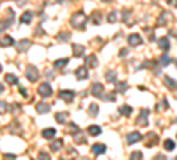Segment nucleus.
Wrapping results in <instances>:
<instances>
[{"instance_id": "1", "label": "nucleus", "mask_w": 177, "mask_h": 160, "mask_svg": "<svg viewBox=\"0 0 177 160\" xmlns=\"http://www.w3.org/2000/svg\"><path fill=\"white\" fill-rule=\"evenodd\" d=\"M85 23H87V16L83 11H76L73 16H71V25L78 30H83L85 29Z\"/></svg>"}, {"instance_id": "2", "label": "nucleus", "mask_w": 177, "mask_h": 160, "mask_svg": "<svg viewBox=\"0 0 177 160\" xmlns=\"http://www.w3.org/2000/svg\"><path fill=\"white\" fill-rule=\"evenodd\" d=\"M25 75H27V78L30 80V82H36V80L39 78V71H37L36 66H28V68L25 69Z\"/></svg>"}, {"instance_id": "3", "label": "nucleus", "mask_w": 177, "mask_h": 160, "mask_svg": "<svg viewBox=\"0 0 177 160\" xmlns=\"http://www.w3.org/2000/svg\"><path fill=\"white\" fill-rule=\"evenodd\" d=\"M37 93H39L41 98H50V96H52V87H50V84H48V82L41 84L39 89H37Z\"/></svg>"}, {"instance_id": "4", "label": "nucleus", "mask_w": 177, "mask_h": 160, "mask_svg": "<svg viewBox=\"0 0 177 160\" xmlns=\"http://www.w3.org/2000/svg\"><path fill=\"white\" fill-rule=\"evenodd\" d=\"M103 91H105V89H103V85L98 84V82H96V84H92V87H90V94H92V96H96V98H103Z\"/></svg>"}, {"instance_id": "5", "label": "nucleus", "mask_w": 177, "mask_h": 160, "mask_svg": "<svg viewBox=\"0 0 177 160\" xmlns=\"http://www.w3.org/2000/svg\"><path fill=\"white\" fill-rule=\"evenodd\" d=\"M147 118H149V110H147V109H143V110L140 112V116H138V121H137V123L140 125V126H147V125H149Z\"/></svg>"}, {"instance_id": "6", "label": "nucleus", "mask_w": 177, "mask_h": 160, "mask_svg": "<svg viewBox=\"0 0 177 160\" xmlns=\"http://www.w3.org/2000/svg\"><path fill=\"white\" fill-rule=\"evenodd\" d=\"M59 98L69 103V101L75 100V91H60V93H59Z\"/></svg>"}, {"instance_id": "7", "label": "nucleus", "mask_w": 177, "mask_h": 160, "mask_svg": "<svg viewBox=\"0 0 177 160\" xmlns=\"http://www.w3.org/2000/svg\"><path fill=\"white\" fill-rule=\"evenodd\" d=\"M138 140H142V134H140V132H131V134H128V137H126V142H128V144H135Z\"/></svg>"}, {"instance_id": "8", "label": "nucleus", "mask_w": 177, "mask_h": 160, "mask_svg": "<svg viewBox=\"0 0 177 160\" xmlns=\"http://www.w3.org/2000/svg\"><path fill=\"white\" fill-rule=\"evenodd\" d=\"M89 77V69H87V66H80L78 69H76V78L78 80H85Z\"/></svg>"}, {"instance_id": "9", "label": "nucleus", "mask_w": 177, "mask_h": 160, "mask_svg": "<svg viewBox=\"0 0 177 160\" xmlns=\"http://www.w3.org/2000/svg\"><path fill=\"white\" fill-rule=\"evenodd\" d=\"M158 142H159V137H158L156 134H149L147 139H145V146L151 148V146H154V144H158Z\"/></svg>"}, {"instance_id": "10", "label": "nucleus", "mask_w": 177, "mask_h": 160, "mask_svg": "<svg viewBox=\"0 0 177 160\" xmlns=\"http://www.w3.org/2000/svg\"><path fill=\"white\" fill-rule=\"evenodd\" d=\"M13 45H14V39H13L11 36H2V38H0V46L5 48V46H13Z\"/></svg>"}, {"instance_id": "11", "label": "nucleus", "mask_w": 177, "mask_h": 160, "mask_svg": "<svg viewBox=\"0 0 177 160\" xmlns=\"http://www.w3.org/2000/svg\"><path fill=\"white\" fill-rule=\"evenodd\" d=\"M128 43H129L131 46H138V45H142V38H140L138 34H131V36L128 38Z\"/></svg>"}, {"instance_id": "12", "label": "nucleus", "mask_w": 177, "mask_h": 160, "mask_svg": "<svg viewBox=\"0 0 177 160\" xmlns=\"http://www.w3.org/2000/svg\"><path fill=\"white\" fill-rule=\"evenodd\" d=\"M158 45H159V48H161L163 52H167V50L170 48V39H168V38H161V39L158 41Z\"/></svg>"}, {"instance_id": "13", "label": "nucleus", "mask_w": 177, "mask_h": 160, "mask_svg": "<svg viewBox=\"0 0 177 160\" xmlns=\"http://www.w3.org/2000/svg\"><path fill=\"white\" fill-rule=\"evenodd\" d=\"M105 151H106V146L105 144H94L92 146V153L94 155H103Z\"/></svg>"}, {"instance_id": "14", "label": "nucleus", "mask_w": 177, "mask_h": 160, "mask_svg": "<svg viewBox=\"0 0 177 160\" xmlns=\"http://www.w3.org/2000/svg\"><path fill=\"white\" fill-rule=\"evenodd\" d=\"M55 134H57L55 128H44V130H43V137H44V139H53Z\"/></svg>"}, {"instance_id": "15", "label": "nucleus", "mask_w": 177, "mask_h": 160, "mask_svg": "<svg viewBox=\"0 0 177 160\" xmlns=\"http://www.w3.org/2000/svg\"><path fill=\"white\" fill-rule=\"evenodd\" d=\"M87 132H89V135H99V134H101V126H98V125H90V126L87 128Z\"/></svg>"}, {"instance_id": "16", "label": "nucleus", "mask_w": 177, "mask_h": 160, "mask_svg": "<svg viewBox=\"0 0 177 160\" xmlns=\"http://www.w3.org/2000/svg\"><path fill=\"white\" fill-rule=\"evenodd\" d=\"M85 66H89V68H96V66H98V59H96L94 55H89V57L85 59Z\"/></svg>"}, {"instance_id": "17", "label": "nucleus", "mask_w": 177, "mask_h": 160, "mask_svg": "<svg viewBox=\"0 0 177 160\" xmlns=\"http://www.w3.org/2000/svg\"><path fill=\"white\" fill-rule=\"evenodd\" d=\"M32 16H34V14H32V13H30V11H25V13H23V14H21V23H30V21H32Z\"/></svg>"}, {"instance_id": "18", "label": "nucleus", "mask_w": 177, "mask_h": 160, "mask_svg": "<svg viewBox=\"0 0 177 160\" xmlns=\"http://www.w3.org/2000/svg\"><path fill=\"white\" fill-rule=\"evenodd\" d=\"M119 112H120L122 116H131V112H133V109H131L129 105H122V107L119 109Z\"/></svg>"}, {"instance_id": "19", "label": "nucleus", "mask_w": 177, "mask_h": 160, "mask_svg": "<svg viewBox=\"0 0 177 160\" xmlns=\"http://www.w3.org/2000/svg\"><path fill=\"white\" fill-rule=\"evenodd\" d=\"M28 48H30V41L23 39V41L18 43V50H20V52H25V50H28Z\"/></svg>"}, {"instance_id": "20", "label": "nucleus", "mask_w": 177, "mask_h": 160, "mask_svg": "<svg viewBox=\"0 0 177 160\" xmlns=\"http://www.w3.org/2000/svg\"><path fill=\"white\" fill-rule=\"evenodd\" d=\"M105 77H106V82H110V84H115V82H117V75H115L114 71H106Z\"/></svg>"}, {"instance_id": "21", "label": "nucleus", "mask_w": 177, "mask_h": 160, "mask_svg": "<svg viewBox=\"0 0 177 160\" xmlns=\"http://www.w3.org/2000/svg\"><path fill=\"white\" fill-rule=\"evenodd\" d=\"M73 50H75V55H76V57H81L83 52H85V48H83L81 45H73Z\"/></svg>"}, {"instance_id": "22", "label": "nucleus", "mask_w": 177, "mask_h": 160, "mask_svg": "<svg viewBox=\"0 0 177 160\" xmlns=\"http://www.w3.org/2000/svg\"><path fill=\"white\" fill-rule=\"evenodd\" d=\"M163 146H165V149H167V151H174L176 142H174V140H170V139H167L165 142H163Z\"/></svg>"}, {"instance_id": "23", "label": "nucleus", "mask_w": 177, "mask_h": 160, "mask_svg": "<svg viewBox=\"0 0 177 160\" xmlns=\"http://www.w3.org/2000/svg\"><path fill=\"white\" fill-rule=\"evenodd\" d=\"M36 109H37V112H39V114H46V112L50 110V107H48L46 103H37V107H36Z\"/></svg>"}, {"instance_id": "24", "label": "nucleus", "mask_w": 177, "mask_h": 160, "mask_svg": "<svg viewBox=\"0 0 177 160\" xmlns=\"http://www.w3.org/2000/svg\"><path fill=\"white\" fill-rule=\"evenodd\" d=\"M165 85L170 87V89H174V87H177V82L174 78H170V77H165Z\"/></svg>"}, {"instance_id": "25", "label": "nucleus", "mask_w": 177, "mask_h": 160, "mask_svg": "<svg viewBox=\"0 0 177 160\" xmlns=\"http://www.w3.org/2000/svg\"><path fill=\"white\" fill-rule=\"evenodd\" d=\"M60 148H62V140H53V142L50 144V149H52V151H59Z\"/></svg>"}, {"instance_id": "26", "label": "nucleus", "mask_w": 177, "mask_h": 160, "mask_svg": "<svg viewBox=\"0 0 177 160\" xmlns=\"http://www.w3.org/2000/svg\"><path fill=\"white\" fill-rule=\"evenodd\" d=\"M55 119H57V123H66L67 121V114L66 112H59V114H55Z\"/></svg>"}, {"instance_id": "27", "label": "nucleus", "mask_w": 177, "mask_h": 160, "mask_svg": "<svg viewBox=\"0 0 177 160\" xmlns=\"http://www.w3.org/2000/svg\"><path fill=\"white\" fill-rule=\"evenodd\" d=\"M167 18H170V13L168 11H163V14L159 16V20H158V25H165V20Z\"/></svg>"}, {"instance_id": "28", "label": "nucleus", "mask_w": 177, "mask_h": 160, "mask_svg": "<svg viewBox=\"0 0 177 160\" xmlns=\"http://www.w3.org/2000/svg\"><path fill=\"white\" fill-rule=\"evenodd\" d=\"M142 158H143V153L142 151H133L131 157H129V160H142Z\"/></svg>"}, {"instance_id": "29", "label": "nucleus", "mask_w": 177, "mask_h": 160, "mask_svg": "<svg viewBox=\"0 0 177 160\" xmlns=\"http://www.w3.org/2000/svg\"><path fill=\"white\" fill-rule=\"evenodd\" d=\"M92 21H94L96 25H99V21H101V13H99V11H94V13H92Z\"/></svg>"}, {"instance_id": "30", "label": "nucleus", "mask_w": 177, "mask_h": 160, "mask_svg": "<svg viewBox=\"0 0 177 160\" xmlns=\"http://www.w3.org/2000/svg\"><path fill=\"white\" fill-rule=\"evenodd\" d=\"M66 64H67V59H59V60H55V64H53V66L60 69V68H64Z\"/></svg>"}, {"instance_id": "31", "label": "nucleus", "mask_w": 177, "mask_h": 160, "mask_svg": "<svg viewBox=\"0 0 177 160\" xmlns=\"http://www.w3.org/2000/svg\"><path fill=\"white\" fill-rule=\"evenodd\" d=\"M5 80H7V84H18V78L14 77V75H5Z\"/></svg>"}, {"instance_id": "32", "label": "nucleus", "mask_w": 177, "mask_h": 160, "mask_svg": "<svg viewBox=\"0 0 177 160\" xmlns=\"http://www.w3.org/2000/svg\"><path fill=\"white\" fill-rule=\"evenodd\" d=\"M115 84H117V91H120V93L128 89V84L126 82H115Z\"/></svg>"}, {"instance_id": "33", "label": "nucleus", "mask_w": 177, "mask_h": 160, "mask_svg": "<svg viewBox=\"0 0 177 160\" xmlns=\"http://www.w3.org/2000/svg\"><path fill=\"white\" fill-rule=\"evenodd\" d=\"M89 114L94 118V116H98V105H90L89 107Z\"/></svg>"}, {"instance_id": "34", "label": "nucleus", "mask_w": 177, "mask_h": 160, "mask_svg": "<svg viewBox=\"0 0 177 160\" xmlns=\"http://www.w3.org/2000/svg\"><path fill=\"white\" fill-rule=\"evenodd\" d=\"M108 21H110V23H115V21H117V13H115V11H112V13L108 14Z\"/></svg>"}, {"instance_id": "35", "label": "nucleus", "mask_w": 177, "mask_h": 160, "mask_svg": "<svg viewBox=\"0 0 177 160\" xmlns=\"http://www.w3.org/2000/svg\"><path fill=\"white\" fill-rule=\"evenodd\" d=\"M168 62H170V57H168V55H167V54H165V55H163V57H161V59H159V64H161V66H167V64H168Z\"/></svg>"}, {"instance_id": "36", "label": "nucleus", "mask_w": 177, "mask_h": 160, "mask_svg": "<svg viewBox=\"0 0 177 160\" xmlns=\"http://www.w3.org/2000/svg\"><path fill=\"white\" fill-rule=\"evenodd\" d=\"M103 100H106V101H115V93H110L108 96H103Z\"/></svg>"}, {"instance_id": "37", "label": "nucleus", "mask_w": 177, "mask_h": 160, "mask_svg": "<svg viewBox=\"0 0 177 160\" xmlns=\"http://www.w3.org/2000/svg\"><path fill=\"white\" fill-rule=\"evenodd\" d=\"M39 160H50V155H48V153H44V151H41V153H39Z\"/></svg>"}, {"instance_id": "38", "label": "nucleus", "mask_w": 177, "mask_h": 160, "mask_svg": "<svg viewBox=\"0 0 177 160\" xmlns=\"http://www.w3.org/2000/svg\"><path fill=\"white\" fill-rule=\"evenodd\" d=\"M11 110H13V112H18V110H20V105H18V103L11 105Z\"/></svg>"}, {"instance_id": "39", "label": "nucleus", "mask_w": 177, "mask_h": 160, "mask_svg": "<svg viewBox=\"0 0 177 160\" xmlns=\"http://www.w3.org/2000/svg\"><path fill=\"white\" fill-rule=\"evenodd\" d=\"M59 39L60 41H67V34H66V32H62V34L59 36Z\"/></svg>"}, {"instance_id": "40", "label": "nucleus", "mask_w": 177, "mask_h": 160, "mask_svg": "<svg viewBox=\"0 0 177 160\" xmlns=\"http://www.w3.org/2000/svg\"><path fill=\"white\" fill-rule=\"evenodd\" d=\"M5 107H7V103H5V101H0V112H4Z\"/></svg>"}, {"instance_id": "41", "label": "nucleus", "mask_w": 177, "mask_h": 160, "mask_svg": "<svg viewBox=\"0 0 177 160\" xmlns=\"http://www.w3.org/2000/svg\"><path fill=\"white\" fill-rule=\"evenodd\" d=\"M71 132L76 134V132H78V126H76V125H71Z\"/></svg>"}, {"instance_id": "42", "label": "nucleus", "mask_w": 177, "mask_h": 160, "mask_svg": "<svg viewBox=\"0 0 177 160\" xmlns=\"http://www.w3.org/2000/svg\"><path fill=\"white\" fill-rule=\"evenodd\" d=\"M126 54H128V50H126V48H122V50H120V57H126Z\"/></svg>"}, {"instance_id": "43", "label": "nucleus", "mask_w": 177, "mask_h": 160, "mask_svg": "<svg viewBox=\"0 0 177 160\" xmlns=\"http://www.w3.org/2000/svg\"><path fill=\"white\" fill-rule=\"evenodd\" d=\"M20 93H21V96H28V94H27V91H25L23 87H20Z\"/></svg>"}, {"instance_id": "44", "label": "nucleus", "mask_w": 177, "mask_h": 160, "mask_svg": "<svg viewBox=\"0 0 177 160\" xmlns=\"http://www.w3.org/2000/svg\"><path fill=\"white\" fill-rule=\"evenodd\" d=\"M5 160H14V155H5Z\"/></svg>"}, {"instance_id": "45", "label": "nucleus", "mask_w": 177, "mask_h": 160, "mask_svg": "<svg viewBox=\"0 0 177 160\" xmlns=\"http://www.w3.org/2000/svg\"><path fill=\"white\" fill-rule=\"evenodd\" d=\"M2 93H4V85L0 84V94H2Z\"/></svg>"}, {"instance_id": "46", "label": "nucleus", "mask_w": 177, "mask_h": 160, "mask_svg": "<svg viewBox=\"0 0 177 160\" xmlns=\"http://www.w3.org/2000/svg\"><path fill=\"white\" fill-rule=\"evenodd\" d=\"M0 71H2V66H0Z\"/></svg>"}]
</instances>
